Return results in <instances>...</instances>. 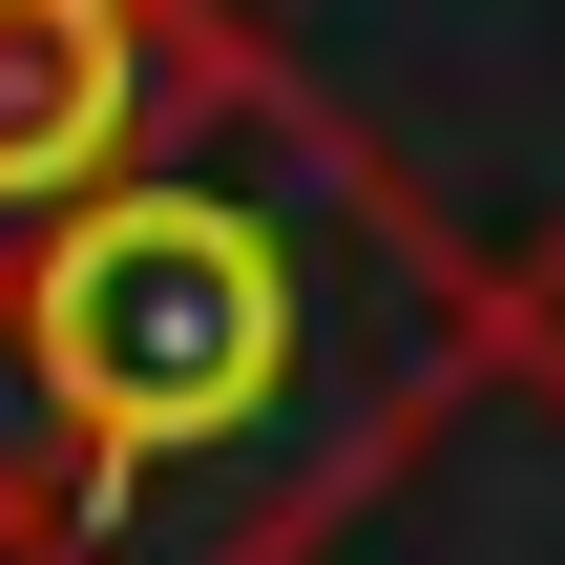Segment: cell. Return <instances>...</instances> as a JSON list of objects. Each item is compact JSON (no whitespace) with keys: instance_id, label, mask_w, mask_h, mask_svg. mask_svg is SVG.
<instances>
[{"instance_id":"obj_1","label":"cell","mask_w":565,"mask_h":565,"mask_svg":"<svg viewBox=\"0 0 565 565\" xmlns=\"http://www.w3.org/2000/svg\"><path fill=\"white\" fill-rule=\"evenodd\" d=\"M0 273L63 419V565H315L482 398L461 231L231 0L189 21L168 126Z\"/></svg>"},{"instance_id":"obj_2","label":"cell","mask_w":565,"mask_h":565,"mask_svg":"<svg viewBox=\"0 0 565 565\" xmlns=\"http://www.w3.org/2000/svg\"><path fill=\"white\" fill-rule=\"evenodd\" d=\"M210 0H0V252L42 210H84L147 126H168V63H189Z\"/></svg>"},{"instance_id":"obj_3","label":"cell","mask_w":565,"mask_h":565,"mask_svg":"<svg viewBox=\"0 0 565 565\" xmlns=\"http://www.w3.org/2000/svg\"><path fill=\"white\" fill-rule=\"evenodd\" d=\"M0 565H63V419L21 356V273H0Z\"/></svg>"},{"instance_id":"obj_4","label":"cell","mask_w":565,"mask_h":565,"mask_svg":"<svg viewBox=\"0 0 565 565\" xmlns=\"http://www.w3.org/2000/svg\"><path fill=\"white\" fill-rule=\"evenodd\" d=\"M482 377H524V398H565V231H524V252L482 273Z\"/></svg>"}]
</instances>
